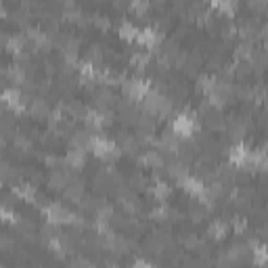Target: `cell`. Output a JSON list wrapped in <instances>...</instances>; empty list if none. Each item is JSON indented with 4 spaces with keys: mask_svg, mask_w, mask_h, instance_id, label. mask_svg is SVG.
<instances>
[{
    "mask_svg": "<svg viewBox=\"0 0 268 268\" xmlns=\"http://www.w3.org/2000/svg\"><path fill=\"white\" fill-rule=\"evenodd\" d=\"M44 216L49 218L50 224H63V222H76V214H71L61 203H50L44 207Z\"/></svg>",
    "mask_w": 268,
    "mask_h": 268,
    "instance_id": "obj_1",
    "label": "cell"
},
{
    "mask_svg": "<svg viewBox=\"0 0 268 268\" xmlns=\"http://www.w3.org/2000/svg\"><path fill=\"white\" fill-rule=\"evenodd\" d=\"M193 130H195V119L189 113H180L178 117H174V122H172L174 134H178V136H191Z\"/></svg>",
    "mask_w": 268,
    "mask_h": 268,
    "instance_id": "obj_2",
    "label": "cell"
},
{
    "mask_svg": "<svg viewBox=\"0 0 268 268\" xmlns=\"http://www.w3.org/2000/svg\"><path fill=\"white\" fill-rule=\"evenodd\" d=\"M157 40H159V32H157V30H153V28H145V30H140L136 42H138V44H143V46H147V49H151V46H155V44H157Z\"/></svg>",
    "mask_w": 268,
    "mask_h": 268,
    "instance_id": "obj_3",
    "label": "cell"
},
{
    "mask_svg": "<svg viewBox=\"0 0 268 268\" xmlns=\"http://www.w3.org/2000/svg\"><path fill=\"white\" fill-rule=\"evenodd\" d=\"M2 100L6 107H13V109H21L23 103H21V95H19L17 88H6L2 92Z\"/></svg>",
    "mask_w": 268,
    "mask_h": 268,
    "instance_id": "obj_4",
    "label": "cell"
},
{
    "mask_svg": "<svg viewBox=\"0 0 268 268\" xmlns=\"http://www.w3.org/2000/svg\"><path fill=\"white\" fill-rule=\"evenodd\" d=\"M251 260L260 266H264L268 262V245H258L253 243L251 245Z\"/></svg>",
    "mask_w": 268,
    "mask_h": 268,
    "instance_id": "obj_5",
    "label": "cell"
},
{
    "mask_svg": "<svg viewBox=\"0 0 268 268\" xmlns=\"http://www.w3.org/2000/svg\"><path fill=\"white\" fill-rule=\"evenodd\" d=\"M119 34H122V38H126V40H138L140 30H138L134 23L124 21L122 25H119Z\"/></svg>",
    "mask_w": 268,
    "mask_h": 268,
    "instance_id": "obj_6",
    "label": "cell"
},
{
    "mask_svg": "<svg viewBox=\"0 0 268 268\" xmlns=\"http://www.w3.org/2000/svg\"><path fill=\"white\" fill-rule=\"evenodd\" d=\"M67 164L73 166V168H78V166H82L84 164V151L82 149H69L67 151Z\"/></svg>",
    "mask_w": 268,
    "mask_h": 268,
    "instance_id": "obj_7",
    "label": "cell"
},
{
    "mask_svg": "<svg viewBox=\"0 0 268 268\" xmlns=\"http://www.w3.org/2000/svg\"><path fill=\"white\" fill-rule=\"evenodd\" d=\"M210 234L214 239H222L226 234V224L222 222V220H216V222H212L210 226Z\"/></svg>",
    "mask_w": 268,
    "mask_h": 268,
    "instance_id": "obj_8",
    "label": "cell"
},
{
    "mask_svg": "<svg viewBox=\"0 0 268 268\" xmlns=\"http://www.w3.org/2000/svg\"><path fill=\"white\" fill-rule=\"evenodd\" d=\"M153 193H155L157 197H166L168 193H170V189H168V184H166V183H157L155 186H153Z\"/></svg>",
    "mask_w": 268,
    "mask_h": 268,
    "instance_id": "obj_9",
    "label": "cell"
},
{
    "mask_svg": "<svg viewBox=\"0 0 268 268\" xmlns=\"http://www.w3.org/2000/svg\"><path fill=\"white\" fill-rule=\"evenodd\" d=\"M134 268H153L149 262H145V260H136V262H134Z\"/></svg>",
    "mask_w": 268,
    "mask_h": 268,
    "instance_id": "obj_10",
    "label": "cell"
}]
</instances>
